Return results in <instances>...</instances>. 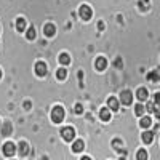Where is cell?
Masks as SVG:
<instances>
[{
    "mask_svg": "<svg viewBox=\"0 0 160 160\" xmlns=\"http://www.w3.org/2000/svg\"><path fill=\"white\" fill-rule=\"evenodd\" d=\"M61 136H62L64 141H74V138H75V130H74L72 127H66V128L61 130Z\"/></svg>",
    "mask_w": 160,
    "mask_h": 160,
    "instance_id": "cell-2",
    "label": "cell"
},
{
    "mask_svg": "<svg viewBox=\"0 0 160 160\" xmlns=\"http://www.w3.org/2000/svg\"><path fill=\"white\" fill-rule=\"evenodd\" d=\"M80 160H91L90 157H83V158H80Z\"/></svg>",
    "mask_w": 160,
    "mask_h": 160,
    "instance_id": "cell-26",
    "label": "cell"
},
{
    "mask_svg": "<svg viewBox=\"0 0 160 160\" xmlns=\"http://www.w3.org/2000/svg\"><path fill=\"white\" fill-rule=\"evenodd\" d=\"M99 118L101 120H104V122H109V120H111V111L109 109H101L99 111Z\"/></svg>",
    "mask_w": 160,
    "mask_h": 160,
    "instance_id": "cell-12",
    "label": "cell"
},
{
    "mask_svg": "<svg viewBox=\"0 0 160 160\" xmlns=\"http://www.w3.org/2000/svg\"><path fill=\"white\" fill-rule=\"evenodd\" d=\"M0 125H2V123H0Z\"/></svg>",
    "mask_w": 160,
    "mask_h": 160,
    "instance_id": "cell-29",
    "label": "cell"
},
{
    "mask_svg": "<svg viewBox=\"0 0 160 160\" xmlns=\"http://www.w3.org/2000/svg\"><path fill=\"white\" fill-rule=\"evenodd\" d=\"M148 90H146V88H139L138 90V93H136V98L139 99V101H146V99H148Z\"/></svg>",
    "mask_w": 160,
    "mask_h": 160,
    "instance_id": "cell-14",
    "label": "cell"
},
{
    "mask_svg": "<svg viewBox=\"0 0 160 160\" xmlns=\"http://www.w3.org/2000/svg\"><path fill=\"white\" fill-rule=\"evenodd\" d=\"M59 62H61V64H64V66L71 62V58H69L68 53H61V55H59Z\"/></svg>",
    "mask_w": 160,
    "mask_h": 160,
    "instance_id": "cell-16",
    "label": "cell"
},
{
    "mask_svg": "<svg viewBox=\"0 0 160 160\" xmlns=\"http://www.w3.org/2000/svg\"><path fill=\"white\" fill-rule=\"evenodd\" d=\"M148 80H152V82H158V72L154 71L152 74H149V75H148Z\"/></svg>",
    "mask_w": 160,
    "mask_h": 160,
    "instance_id": "cell-22",
    "label": "cell"
},
{
    "mask_svg": "<svg viewBox=\"0 0 160 160\" xmlns=\"http://www.w3.org/2000/svg\"><path fill=\"white\" fill-rule=\"evenodd\" d=\"M106 66H108V61H106V58H102V56L96 58V62H95L96 71H104V69H106Z\"/></svg>",
    "mask_w": 160,
    "mask_h": 160,
    "instance_id": "cell-8",
    "label": "cell"
},
{
    "mask_svg": "<svg viewBox=\"0 0 160 160\" xmlns=\"http://www.w3.org/2000/svg\"><path fill=\"white\" fill-rule=\"evenodd\" d=\"M66 75H68V71H66L64 68L58 69V72H56V77H58L59 80H64V78H66Z\"/></svg>",
    "mask_w": 160,
    "mask_h": 160,
    "instance_id": "cell-19",
    "label": "cell"
},
{
    "mask_svg": "<svg viewBox=\"0 0 160 160\" xmlns=\"http://www.w3.org/2000/svg\"><path fill=\"white\" fill-rule=\"evenodd\" d=\"M152 139H154V133H152V131H144V133H142V141H144L146 144L152 142Z\"/></svg>",
    "mask_w": 160,
    "mask_h": 160,
    "instance_id": "cell-15",
    "label": "cell"
},
{
    "mask_svg": "<svg viewBox=\"0 0 160 160\" xmlns=\"http://www.w3.org/2000/svg\"><path fill=\"white\" fill-rule=\"evenodd\" d=\"M112 148L120 152V151H122V141H120V139H114L112 141Z\"/></svg>",
    "mask_w": 160,
    "mask_h": 160,
    "instance_id": "cell-21",
    "label": "cell"
},
{
    "mask_svg": "<svg viewBox=\"0 0 160 160\" xmlns=\"http://www.w3.org/2000/svg\"><path fill=\"white\" fill-rule=\"evenodd\" d=\"M120 160H125V158H120Z\"/></svg>",
    "mask_w": 160,
    "mask_h": 160,
    "instance_id": "cell-28",
    "label": "cell"
},
{
    "mask_svg": "<svg viewBox=\"0 0 160 160\" xmlns=\"http://www.w3.org/2000/svg\"><path fill=\"white\" fill-rule=\"evenodd\" d=\"M2 151H3V155L13 157V155H15V152H16V146L13 144V142H5L3 148H2Z\"/></svg>",
    "mask_w": 160,
    "mask_h": 160,
    "instance_id": "cell-3",
    "label": "cell"
},
{
    "mask_svg": "<svg viewBox=\"0 0 160 160\" xmlns=\"http://www.w3.org/2000/svg\"><path fill=\"white\" fill-rule=\"evenodd\" d=\"M82 111H83L82 109V104H75V112L77 114H82Z\"/></svg>",
    "mask_w": 160,
    "mask_h": 160,
    "instance_id": "cell-25",
    "label": "cell"
},
{
    "mask_svg": "<svg viewBox=\"0 0 160 160\" xmlns=\"http://www.w3.org/2000/svg\"><path fill=\"white\" fill-rule=\"evenodd\" d=\"M16 29H18L19 32H22V31L26 29V19H22V18H19V19L16 21Z\"/></svg>",
    "mask_w": 160,
    "mask_h": 160,
    "instance_id": "cell-17",
    "label": "cell"
},
{
    "mask_svg": "<svg viewBox=\"0 0 160 160\" xmlns=\"http://www.w3.org/2000/svg\"><path fill=\"white\" fill-rule=\"evenodd\" d=\"M51 120L55 123H61L64 120V109L61 108V106H55L51 111Z\"/></svg>",
    "mask_w": 160,
    "mask_h": 160,
    "instance_id": "cell-1",
    "label": "cell"
},
{
    "mask_svg": "<svg viewBox=\"0 0 160 160\" xmlns=\"http://www.w3.org/2000/svg\"><path fill=\"white\" fill-rule=\"evenodd\" d=\"M151 123H152V120H151L149 117L141 118V127H142V128H149V127H151Z\"/></svg>",
    "mask_w": 160,
    "mask_h": 160,
    "instance_id": "cell-18",
    "label": "cell"
},
{
    "mask_svg": "<svg viewBox=\"0 0 160 160\" xmlns=\"http://www.w3.org/2000/svg\"><path fill=\"white\" fill-rule=\"evenodd\" d=\"M108 106H109V109L114 111V112L118 111V101H117L115 98H109V99H108Z\"/></svg>",
    "mask_w": 160,
    "mask_h": 160,
    "instance_id": "cell-13",
    "label": "cell"
},
{
    "mask_svg": "<svg viewBox=\"0 0 160 160\" xmlns=\"http://www.w3.org/2000/svg\"><path fill=\"white\" fill-rule=\"evenodd\" d=\"M35 74L38 75V77H45L47 75V64L45 62H37L35 64Z\"/></svg>",
    "mask_w": 160,
    "mask_h": 160,
    "instance_id": "cell-6",
    "label": "cell"
},
{
    "mask_svg": "<svg viewBox=\"0 0 160 160\" xmlns=\"http://www.w3.org/2000/svg\"><path fill=\"white\" fill-rule=\"evenodd\" d=\"M55 32H56V28L53 24H47L45 28H43V34L47 37H53V35H55Z\"/></svg>",
    "mask_w": 160,
    "mask_h": 160,
    "instance_id": "cell-10",
    "label": "cell"
},
{
    "mask_svg": "<svg viewBox=\"0 0 160 160\" xmlns=\"http://www.w3.org/2000/svg\"><path fill=\"white\" fill-rule=\"evenodd\" d=\"M18 152H19V155H28L29 154V144L26 142V141H21L19 142V146H18Z\"/></svg>",
    "mask_w": 160,
    "mask_h": 160,
    "instance_id": "cell-7",
    "label": "cell"
},
{
    "mask_svg": "<svg viewBox=\"0 0 160 160\" xmlns=\"http://www.w3.org/2000/svg\"><path fill=\"white\" fill-rule=\"evenodd\" d=\"M0 130H2V135L10 136V135H11V131H13V127H11L10 122H5L3 125H0Z\"/></svg>",
    "mask_w": 160,
    "mask_h": 160,
    "instance_id": "cell-9",
    "label": "cell"
},
{
    "mask_svg": "<svg viewBox=\"0 0 160 160\" xmlns=\"http://www.w3.org/2000/svg\"><path fill=\"white\" fill-rule=\"evenodd\" d=\"M136 158H138V160H148V152H146L144 149L138 151V154H136Z\"/></svg>",
    "mask_w": 160,
    "mask_h": 160,
    "instance_id": "cell-20",
    "label": "cell"
},
{
    "mask_svg": "<svg viewBox=\"0 0 160 160\" xmlns=\"http://www.w3.org/2000/svg\"><path fill=\"white\" fill-rule=\"evenodd\" d=\"M135 114H136V115H142V114H144V108H142L141 104H138L136 108H135Z\"/></svg>",
    "mask_w": 160,
    "mask_h": 160,
    "instance_id": "cell-24",
    "label": "cell"
},
{
    "mask_svg": "<svg viewBox=\"0 0 160 160\" xmlns=\"http://www.w3.org/2000/svg\"><path fill=\"white\" fill-rule=\"evenodd\" d=\"M120 101H122V104H125V106H130L131 101H133V93L130 90L122 91V95H120Z\"/></svg>",
    "mask_w": 160,
    "mask_h": 160,
    "instance_id": "cell-5",
    "label": "cell"
},
{
    "mask_svg": "<svg viewBox=\"0 0 160 160\" xmlns=\"http://www.w3.org/2000/svg\"><path fill=\"white\" fill-rule=\"evenodd\" d=\"M83 148H85V144H83L82 139H77V141H74V144H72V151H74V152H82Z\"/></svg>",
    "mask_w": 160,
    "mask_h": 160,
    "instance_id": "cell-11",
    "label": "cell"
},
{
    "mask_svg": "<svg viewBox=\"0 0 160 160\" xmlns=\"http://www.w3.org/2000/svg\"><path fill=\"white\" fill-rule=\"evenodd\" d=\"M78 15H80V18H82L83 21H88L91 18V8L88 5H82L80 10H78Z\"/></svg>",
    "mask_w": 160,
    "mask_h": 160,
    "instance_id": "cell-4",
    "label": "cell"
},
{
    "mask_svg": "<svg viewBox=\"0 0 160 160\" xmlns=\"http://www.w3.org/2000/svg\"><path fill=\"white\" fill-rule=\"evenodd\" d=\"M26 37H28L29 40H34V38H35V29L31 28V29L28 31V34H26Z\"/></svg>",
    "mask_w": 160,
    "mask_h": 160,
    "instance_id": "cell-23",
    "label": "cell"
},
{
    "mask_svg": "<svg viewBox=\"0 0 160 160\" xmlns=\"http://www.w3.org/2000/svg\"><path fill=\"white\" fill-rule=\"evenodd\" d=\"M0 78H2V71H0Z\"/></svg>",
    "mask_w": 160,
    "mask_h": 160,
    "instance_id": "cell-27",
    "label": "cell"
}]
</instances>
